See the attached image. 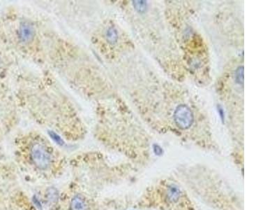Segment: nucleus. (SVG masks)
I'll return each instance as SVG.
<instances>
[{
	"label": "nucleus",
	"mask_w": 279,
	"mask_h": 210,
	"mask_svg": "<svg viewBox=\"0 0 279 210\" xmlns=\"http://www.w3.org/2000/svg\"><path fill=\"white\" fill-rule=\"evenodd\" d=\"M30 158L32 164L37 169L46 171L51 167L52 154L48 148L41 142H36L31 146Z\"/></svg>",
	"instance_id": "f257e3e1"
},
{
	"label": "nucleus",
	"mask_w": 279,
	"mask_h": 210,
	"mask_svg": "<svg viewBox=\"0 0 279 210\" xmlns=\"http://www.w3.org/2000/svg\"><path fill=\"white\" fill-rule=\"evenodd\" d=\"M175 124L180 129L187 130L193 123V115L191 110L185 104L177 107L174 114Z\"/></svg>",
	"instance_id": "f03ea898"
},
{
	"label": "nucleus",
	"mask_w": 279,
	"mask_h": 210,
	"mask_svg": "<svg viewBox=\"0 0 279 210\" xmlns=\"http://www.w3.org/2000/svg\"><path fill=\"white\" fill-rule=\"evenodd\" d=\"M35 30L33 25L29 22H23L20 27L19 35L21 40L24 43H29L33 39Z\"/></svg>",
	"instance_id": "7ed1b4c3"
},
{
	"label": "nucleus",
	"mask_w": 279,
	"mask_h": 210,
	"mask_svg": "<svg viewBox=\"0 0 279 210\" xmlns=\"http://www.w3.org/2000/svg\"><path fill=\"white\" fill-rule=\"evenodd\" d=\"M71 207L72 210H88V205L85 199L80 195H78L72 200Z\"/></svg>",
	"instance_id": "20e7f679"
},
{
	"label": "nucleus",
	"mask_w": 279,
	"mask_h": 210,
	"mask_svg": "<svg viewBox=\"0 0 279 210\" xmlns=\"http://www.w3.org/2000/svg\"><path fill=\"white\" fill-rule=\"evenodd\" d=\"M106 39L110 43H115L118 39V34L115 28H110L106 32Z\"/></svg>",
	"instance_id": "39448f33"
},
{
	"label": "nucleus",
	"mask_w": 279,
	"mask_h": 210,
	"mask_svg": "<svg viewBox=\"0 0 279 210\" xmlns=\"http://www.w3.org/2000/svg\"><path fill=\"white\" fill-rule=\"evenodd\" d=\"M133 5L135 10L139 13L146 12L148 8V5L146 1H134Z\"/></svg>",
	"instance_id": "423d86ee"
},
{
	"label": "nucleus",
	"mask_w": 279,
	"mask_h": 210,
	"mask_svg": "<svg viewBox=\"0 0 279 210\" xmlns=\"http://www.w3.org/2000/svg\"><path fill=\"white\" fill-rule=\"evenodd\" d=\"M236 80L239 84H244V68L241 67L237 70L236 73Z\"/></svg>",
	"instance_id": "0eeeda50"
},
{
	"label": "nucleus",
	"mask_w": 279,
	"mask_h": 210,
	"mask_svg": "<svg viewBox=\"0 0 279 210\" xmlns=\"http://www.w3.org/2000/svg\"><path fill=\"white\" fill-rule=\"evenodd\" d=\"M219 113H220L221 117H222V119H223V120H224V110H223L222 108H219Z\"/></svg>",
	"instance_id": "6e6552de"
}]
</instances>
